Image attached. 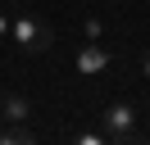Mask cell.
I'll return each mask as SVG.
<instances>
[{
    "label": "cell",
    "mask_w": 150,
    "mask_h": 145,
    "mask_svg": "<svg viewBox=\"0 0 150 145\" xmlns=\"http://www.w3.org/2000/svg\"><path fill=\"white\" fill-rule=\"evenodd\" d=\"M82 36H86V41H105V18H86V23H82Z\"/></svg>",
    "instance_id": "cell-6"
},
{
    "label": "cell",
    "mask_w": 150,
    "mask_h": 145,
    "mask_svg": "<svg viewBox=\"0 0 150 145\" xmlns=\"http://www.w3.org/2000/svg\"><path fill=\"white\" fill-rule=\"evenodd\" d=\"M37 141V132H32L28 122H9V127H0V145H32Z\"/></svg>",
    "instance_id": "cell-5"
},
{
    "label": "cell",
    "mask_w": 150,
    "mask_h": 145,
    "mask_svg": "<svg viewBox=\"0 0 150 145\" xmlns=\"http://www.w3.org/2000/svg\"><path fill=\"white\" fill-rule=\"evenodd\" d=\"M0 41H9V9H0Z\"/></svg>",
    "instance_id": "cell-9"
},
{
    "label": "cell",
    "mask_w": 150,
    "mask_h": 145,
    "mask_svg": "<svg viewBox=\"0 0 150 145\" xmlns=\"http://www.w3.org/2000/svg\"><path fill=\"white\" fill-rule=\"evenodd\" d=\"M100 132H105V141H118V145L137 141V136H141V127H137V104H127V100H109V104L100 109Z\"/></svg>",
    "instance_id": "cell-2"
},
{
    "label": "cell",
    "mask_w": 150,
    "mask_h": 145,
    "mask_svg": "<svg viewBox=\"0 0 150 145\" xmlns=\"http://www.w3.org/2000/svg\"><path fill=\"white\" fill-rule=\"evenodd\" d=\"M114 68V54L105 50L100 41H82L77 45V54H73V72L77 77H100V72H109Z\"/></svg>",
    "instance_id": "cell-3"
},
{
    "label": "cell",
    "mask_w": 150,
    "mask_h": 145,
    "mask_svg": "<svg viewBox=\"0 0 150 145\" xmlns=\"http://www.w3.org/2000/svg\"><path fill=\"white\" fill-rule=\"evenodd\" d=\"M9 41L23 54H46L55 45V27L46 18H37V14H9Z\"/></svg>",
    "instance_id": "cell-1"
},
{
    "label": "cell",
    "mask_w": 150,
    "mask_h": 145,
    "mask_svg": "<svg viewBox=\"0 0 150 145\" xmlns=\"http://www.w3.org/2000/svg\"><path fill=\"white\" fill-rule=\"evenodd\" d=\"M32 118V100L18 91H0V122H28Z\"/></svg>",
    "instance_id": "cell-4"
},
{
    "label": "cell",
    "mask_w": 150,
    "mask_h": 145,
    "mask_svg": "<svg viewBox=\"0 0 150 145\" xmlns=\"http://www.w3.org/2000/svg\"><path fill=\"white\" fill-rule=\"evenodd\" d=\"M68 141H77V145H105V132L96 127V132H73Z\"/></svg>",
    "instance_id": "cell-7"
},
{
    "label": "cell",
    "mask_w": 150,
    "mask_h": 145,
    "mask_svg": "<svg viewBox=\"0 0 150 145\" xmlns=\"http://www.w3.org/2000/svg\"><path fill=\"white\" fill-rule=\"evenodd\" d=\"M137 77L150 82V50H141V59H137Z\"/></svg>",
    "instance_id": "cell-8"
}]
</instances>
